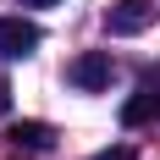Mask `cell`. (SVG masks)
I'll use <instances>...</instances> for the list:
<instances>
[{
    "instance_id": "6da1fadb",
    "label": "cell",
    "mask_w": 160,
    "mask_h": 160,
    "mask_svg": "<svg viewBox=\"0 0 160 160\" xmlns=\"http://www.w3.org/2000/svg\"><path fill=\"white\" fill-rule=\"evenodd\" d=\"M111 50H83L78 61L66 66V83L72 88H83V94H99V88H111Z\"/></svg>"
},
{
    "instance_id": "7a4b0ae2",
    "label": "cell",
    "mask_w": 160,
    "mask_h": 160,
    "mask_svg": "<svg viewBox=\"0 0 160 160\" xmlns=\"http://www.w3.org/2000/svg\"><path fill=\"white\" fill-rule=\"evenodd\" d=\"M149 22H155V0H116L105 11V33H116V39H132Z\"/></svg>"
},
{
    "instance_id": "3957f363",
    "label": "cell",
    "mask_w": 160,
    "mask_h": 160,
    "mask_svg": "<svg viewBox=\"0 0 160 160\" xmlns=\"http://www.w3.org/2000/svg\"><path fill=\"white\" fill-rule=\"evenodd\" d=\"M39 22H28V17H0V55L6 61H22V55H33L39 50Z\"/></svg>"
},
{
    "instance_id": "277c9868",
    "label": "cell",
    "mask_w": 160,
    "mask_h": 160,
    "mask_svg": "<svg viewBox=\"0 0 160 160\" xmlns=\"http://www.w3.org/2000/svg\"><path fill=\"white\" fill-rule=\"evenodd\" d=\"M155 116H160V72H149V78L138 83V94L122 105V122H127V127H144Z\"/></svg>"
},
{
    "instance_id": "5b68a950",
    "label": "cell",
    "mask_w": 160,
    "mask_h": 160,
    "mask_svg": "<svg viewBox=\"0 0 160 160\" xmlns=\"http://www.w3.org/2000/svg\"><path fill=\"white\" fill-rule=\"evenodd\" d=\"M6 144L28 149V155H44V149L55 144V127H50V122H11V127H6Z\"/></svg>"
},
{
    "instance_id": "8992f818",
    "label": "cell",
    "mask_w": 160,
    "mask_h": 160,
    "mask_svg": "<svg viewBox=\"0 0 160 160\" xmlns=\"http://www.w3.org/2000/svg\"><path fill=\"white\" fill-rule=\"evenodd\" d=\"M94 160H132V149H105V155H94Z\"/></svg>"
},
{
    "instance_id": "52a82bcc",
    "label": "cell",
    "mask_w": 160,
    "mask_h": 160,
    "mask_svg": "<svg viewBox=\"0 0 160 160\" xmlns=\"http://www.w3.org/2000/svg\"><path fill=\"white\" fill-rule=\"evenodd\" d=\"M22 6H61V0H22Z\"/></svg>"
},
{
    "instance_id": "ba28073f",
    "label": "cell",
    "mask_w": 160,
    "mask_h": 160,
    "mask_svg": "<svg viewBox=\"0 0 160 160\" xmlns=\"http://www.w3.org/2000/svg\"><path fill=\"white\" fill-rule=\"evenodd\" d=\"M6 105H11V99H6V88H0V116H6Z\"/></svg>"
}]
</instances>
